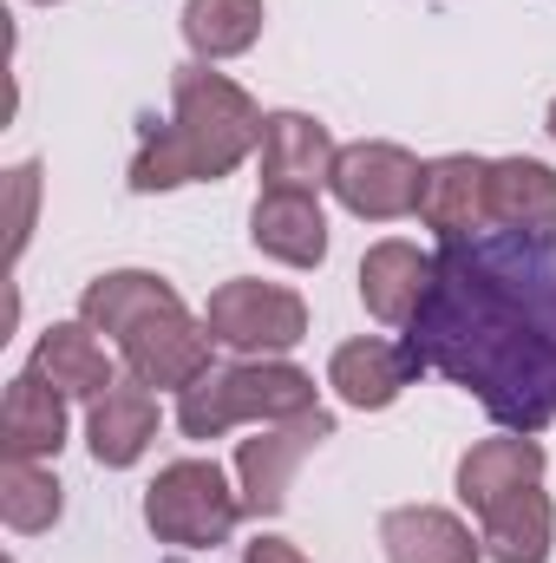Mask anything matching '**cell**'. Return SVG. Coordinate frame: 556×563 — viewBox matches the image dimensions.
Here are the masks:
<instances>
[{
	"instance_id": "6da1fadb",
	"label": "cell",
	"mask_w": 556,
	"mask_h": 563,
	"mask_svg": "<svg viewBox=\"0 0 556 563\" xmlns=\"http://www.w3.org/2000/svg\"><path fill=\"white\" fill-rule=\"evenodd\" d=\"M407 347L498 426L537 439L556 420V230H478L438 243Z\"/></svg>"
},
{
	"instance_id": "7a4b0ae2",
	"label": "cell",
	"mask_w": 556,
	"mask_h": 563,
	"mask_svg": "<svg viewBox=\"0 0 556 563\" xmlns=\"http://www.w3.org/2000/svg\"><path fill=\"white\" fill-rule=\"evenodd\" d=\"M249 151H263V112L256 99L210 73V59H190L170 73V125H151L132 157V190H177L230 177Z\"/></svg>"
},
{
	"instance_id": "3957f363",
	"label": "cell",
	"mask_w": 556,
	"mask_h": 563,
	"mask_svg": "<svg viewBox=\"0 0 556 563\" xmlns=\"http://www.w3.org/2000/svg\"><path fill=\"white\" fill-rule=\"evenodd\" d=\"M301 413H314V380L301 367H288V361H269V354L223 361V367H210L203 380H190L177 394L184 439H223L243 420L281 426V420H301Z\"/></svg>"
},
{
	"instance_id": "277c9868",
	"label": "cell",
	"mask_w": 556,
	"mask_h": 563,
	"mask_svg": "<svg viewBox=\"0 0 556 563\" xmlns=\"http://www.w3.org/2000/svg\"><path fill=\"white\" fill-rule=\"evenodd\" d=\"M243 492H230L216 459H177L144 492V525L177 551H216L243 525Z\"/></svg>"
},
{
	"instance_id": "5b68a950",
	"label": "cell",
	"mask_w": 556,
	"mask_h": 563,
	"mask_svg": "<svg viewBox=\"0 0 556 563\" xmlns=\"http://www.w3.org/2000/svg\"><path fill=\"white\" fill-rule=\"evenodd\" d=\"M203 328L236 347V354H288L301 334H308V301L281 282H223L203 308Z\"/></svg>"
},
{
	"instance_id": "8992f818",
	"label": "cell",
	"mask_w": 556,
	"mask_h": 563,
	"mask_svg": "<svg viewBox=\"0 0 556 563\" xmlns=\"http://www.w3.org/2000/svg\"><path fill=\"white\" fill-rule=\"evenodd\" d=\"M210 347H216V334H210L184 301H177V308L144 314L138 328H125V334H119L125 374L144 380V387H177V394L216 367V361H210Z\"/></svg>"
},
{
	"instance_id": "52a82bcc",
	"label": "cell",
	"mask_w": 556,
	"mask_h": 563,
	"mask_svg": "<svg viewBox=\"0 0 556 563\" xmlns=\"http://www.w3.org/2000/svg\"><path fill=\"white\" fill-rule=\"evenodd\" d=\"M419 177H425V164H419L413 151L367 139V144H347V151L334 157L327 190H334L354 217H367V223H393V217L419 210Z\"/></svg>"
},
{
	"instance_id": "ba28073f",
	"label": "cell",
	"mask_w": 556,
	"mask_h": 563,
	"mask_svg": "<svg viewBox=\"0 0 556 563\" xmlns=\"http://www.w3.org/2000/svg\"><path fill=\"white\" fill-rule=\"evenodd\" d=\"M321 439H334V413H301V420H281L269 432H256V439H243L236 445V478H243V505L256 511V518H276L281 505H288V485H294V465L321 445Z\"/></svg>"
},
{
	"instance_id": "9c48e42d",
	"label": "cell",
	"mask_w": 556,
	"mask_h": 563,
	"mask_svg": "<svg viewBox=\"0 0 556 563\" xmlns=\"http://www.w3.org/2000/svg\"><path fill=\"white\" fill-rule=\"evenodd\" d=\"M419 374H425V367H419L413 347H407V341H380V334H360V341L334 347V361H327V387H334L347 407H360V413L393 407Z\"/></svg>"
},
{
	"instance_id": "30bf717a",
	"label": "cell",
	"mask_w": 556,
	"mask_h": 563,
	"mask_svg": "<svg viewBox=\"0 0 556 563\" xmlns=\"http://www.w3.org/2000/svg\"><path fill=\"white\" fill-rule=\"evenodd\" d=\"M491 164L485 157H432L419 177V223L438 230V243L452 236H478L491 223V197H485Z\"/></svg>"
},
{
	"instance_id": "8fae6325",
	"label": "cell",
	"mask_w": 556,
	"mask_h": 563,
	"mask_svg": "<svg viewBox=\"0 0 556 563\" xmlns=\"http://www.w3.org/2000/svg\"><path fill=\"white\" fill-rule=\"evenodd\" d=\"M334 139L308 112H269L263 119V190H321L334 177Z\"/></svg>"
},
{
	"instance_id": "7c38bea8",
	"label": "cell",
	"mask_w": 556,
	"mask_h": 563,
	"mask_svg": "<svg viewBox=\"0 0 556 563\" xmlns=\"http://www.w3.org/2000/svg\"><path fill=\"white\" fill-rule=\"evenodd\" d=\"M249 236L263 256H276L288 269H321V256H327V217H321L314 190H263L249 210Z\"/></svg>"
},
{
	"instance_id": "4fadbf2b",
	"label": "cell",
	"mask_w": 556,
	"mask_h": 563,
	"mask_svg": "<svg viewBox=\"0 0 556 563\" xmlns=\"http://www.w3.org/2000/svg\"><path fill=\"white\" fill-rule=\"evenodd\" d=\"M544 478V445L531 432H511V439H478L465 459H458V498L485 518L491 505H504L511 492L537 485Z\"/></svg>"
},
{
	"instance_id": "5bb4252c",
	"label": "cell",
	"mask_w": 556,
	"mask_h": 563,
	"mask_svg": "<svg viewBox=\"0 0 556 563\" xmlns=\"http://www.w3.org/2000/svg\"><path fill=\"white\" fill-rule=\"evenodd\" d=\"M425 288H432V256H419L413 243H400V236H387V243H374L360 256V301L387 328H407L413 321Z\"/></svg>"
},
{
	"instance_id": "9a60e30c",
	"label": "cell",
	"mask_w": 556,
	"mask_h": 563,
	"mask_svg": "<svg viewBox=\"0 0 556 563\" xmlns=\"http://www.w3.org/2000/svg\"><path fill=\"white\" fill-rule=\"evenodd\" d=\"M26 374H40V380H46L53 394H66V400H99V394L119 380L112 361H105V347H99V334H92L86 321H53V328L40 334Z\"/></svg>"
},
{
	"instance_id": "2e32d148",
	"label": "cell",
	"mask_w": 556,
	"mask_h": 563,
	"mask_svg": "<svg viewBox=\"0 0 556 563\" xmlns=\"http://www.w3.org/2000/svg\"><path fill=\"white\" fill-rule=\"evenodd\" d=\"M86 439H92V459L99 465H138L144 445L157 439V400H151V387L144 380H112L92 400Z\"/></svg>"
},
{
	"instance_id": "e0dca14e",
	"label": "cell",
	"mask_w": 556,
	"mask_h": 563,
	"mask_svg": "<svg viewBox=\"0 0 556 563\" xmlns=\"http://www.w3.org/2000/svg\"><path fill=\"white\" fill-rule=\"evenodd\" d=\"M380 544H387V563H478V538L438 511V505H400L380 518Z\"/></svg>"
},
{
	"instance_id": "ac0fdd59",
	"label": "cell",
	"mask_w": 556,
	"mask_h": 563,
	"mask_svg": "<svg viewBox=\"0 0 556 563\" xmlns=\"http://www.w3.org/2000/svg\"><path fill=\"white\" fill-rule=\"evenodd\" d=\"M0 445L7 459H53L66 445V394H53L40 374L7 380L0 400Z\"/></svg>"
},
{
	"instance_id": "d6986e66",
	"label": "cell",
	"mask_w": 556,
	"mask_h": 563,
	"mask_svg": "<svg viewBox=\"0 0 556 563\" xmlns=\"http://www.w3.org/2000/svg\"><path fill=\"white\" fill-rule=\"evenodd\" d=\"M184 295L170 288L164 276H151V269H112V276H99L86 295H79V321L92 328V334H125V328H138L144 314H157V308H177Z\"/></svg>"
},
{
	"instance_id": "ffe728a7",
	"label": "cell",
	"mask_w": 556,
	"mask_h": 563,
	"mask_svg": "<svg viewBox=\"0 0 556 563\" xmlns=\"http://www.w3.org/2000/svg\"><path fill=\"white\" fill-rule=\"evenodd\" d=\"M485 197L498 230H556V170L537 157H498Z\"/></svg>"
},
{
	"instance_id": "44dd1931",
	"label": "cell",
	"mask_w": 556,
	"mask_h": 563,
	"mask_svg": "<svg viewBox=\"0 0 556 563\" xmlns=\"http://www.w3.org/2000/svg\"><path fill=\"white\" fill-rule=\"evenodd\" d=\"M551 531H556V511L544 498V485H524L511 492L504 505L485 511V558L491 563H544L551 558Z\"/></svg>"
},
{
	"instance_id": "7402d4cb",
	"label": "cell",
	"mask_w": 556,
	"mask_h": 563,
	"mask_svg": "<svg viewBox=\"0 0 556 563\" xmlns=\"http://www.w3.org/2000/svg\"><path fill=\"white\" fill-rule=\"evenodd\" d=\"M184 40L197 59H236L263 40V0H184Z\"/></svg>"
},
{
	"instance_id": "603a6c76",
	"label": "cell",
	"mask_w": 556,
	"mask_h": 563,
	"mask_svg": "<svg viewBox=\"0 0 556 563\" xmlns=\"http://www.w3.org/2000/svg\"><path fill=\"white\" fill-rule=\"evenodd\" d=\"M0 518L13 531H26V538L59 525V478L40 459H7L0 465Z\"/></svg>"
},
{
	"instance_id": "cb8c5ba5",
	"label": "cell",
	"mask_w": 556,
	"mask_h": 563,
	"mask_svg": "<svg viewBox=\"0 0 556 563\" xmlns=\"http://www.w3.org/2000/svg\"><path fill=\"white\" fill-rule=\"evenodd\" d=\"M33 184H40V170L20 164V170H13V250L26 243V223H33Z\"/></svg>"
},
{
	"instance_id": "d4e9b609",
	"label": "cell",
	"mask_w": 556,
	"mask_h": 563,
	"mask_svg": "<svg viewBox=\"0 0 556 563\" xmlns=\"http://www.w3.org/2000/svg\"><path fill=\"white\" fill-rule=\"evenodd\" d=\"M243 563H308L288 538H256V544H243Z\"/></svg>"
},
{
	"instance_id": "484cf974",
	"label": "cell",
	"mask_w": 556,
	"mask_h": 563,
	"mask_svg": "<svg viewBox=\"0 0 556 563\" xmlns=\"http://www.w3.org/2000/svg\"><path fill=\"white\" fill-rule=\"evenodd\" d=\"M551 139H556V99H551Z\"/></svg>"
},
{
	"instance_id": "4316f807",
	"label": "cell",
	"mask_w": 556,
	"mask_h": 563,
	"mask_svg": "<svg viewBox=\"0 0 556 563\" xmlns=\"http://www.w3.org/2000/svg\"><path fill=\"white\" fill-rule=\"evenodd\" d=\"M40 7H53V0H40Z\"/></svg>"
}]
</instances>
